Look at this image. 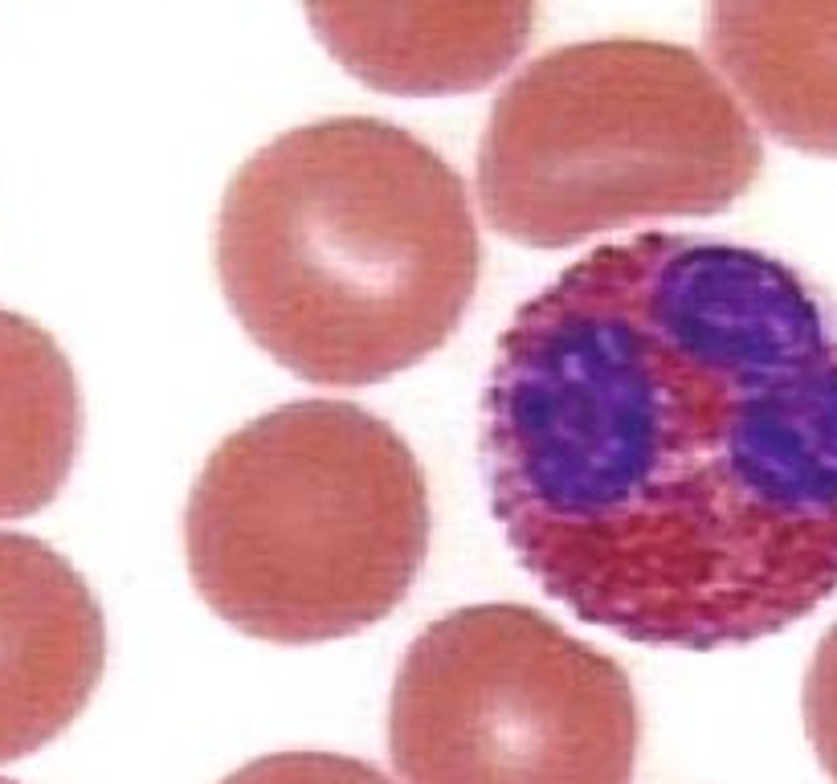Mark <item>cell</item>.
Returning <instances> with one entry per match:
<instances>
[{
	"label": "cell",
	"instance_id": "cell-1",
	"mask_svg": "<svg viewBox=\"0 0 837 784\" xmlns=\"http://www.w3.org/2000/svg\"><path fill=\"white\" fill-rule=\"evenodd\" d=\"M491 511L625 642L748 645L837 593V303L752 245H596L498 335Z\"/></svg>",
	"mask_w": 837,
	"mask_h": 784
},
{
	"label": "cell",
	"instance_id": "cell-2",
	"mask_svg": "<svg viewBox=\"0 0 837 784\" xmlns=\"http://www.w3.org/2000/svg\"><path fill=\"white\" fill-rule=\"evenodd\" d=\"M213 253L245 335L323 389L421 364L466 319L483 274L462 177L384 119H319L250 155Z\"/></svg>",
	"mask_w": 837,
	"mask_h": 784
},
{
	"label": "cell",
	"instance_id": "cell-3",
	"mask_svg": "<svg viewBox=\"0 0 837 784\" xmlns=\"http://www.w3.org/2000/svg\"><path fill=\"white\" fill-rule=\"evenodd\" d=\"M184 552L233 630L279 645L352 637L389 617L425 564V470L369 409L294 401L209 454Z\"/></svg>",
	"mask_w": 837,
	"mask_h": 784
},
{
	"label": "cell",
	"instance_id": "cell-4",
	"mask_svg": "<svg viewBox=\"0 0 837 784\" xmlns=\"http://www.w3.org/2000/svg\"><path fill=\"white\" fill-rule=\"evenodd\" d=\"M764 148L703 58L670 41H581L535 58L495 99L478 148L486 221L568 250L662 217L727 213Z\"/></svg>",
	"mask_w": 837,
	"mask_h": 784
},
{
	"label": "cell",
	"instance_id": "cell-5",
	"mask_svg": "<svg viewBox=\"0 0 837 784\" xmlns=\"http://www.w3.org/2000/svg\"><path fill=\"white\" fill-rule=\"evenodd\" d=\"M637 732L629 674L527 605L437 617L389 703L401 784H629Z\"/></svg>",
	"mask_w": 837,
	"mask_h": 784
},
{
	"label": "cell",
	"instance_id": "cell-6",
	"mask_svg": "<svg viewBox=\"0 0 837 784\" xmlns=\"http://www.w3.org/2000/svg\"><path fill=\"white\" fill-rule=\"evenodd\" d=\"M107 666V625L82 572L33 535L0 532V764L82 715Z\"/></svg>",
	"mask_w": 837,
	"mask_h": 784
},
{
	"label": "cell",
	"instance_id": "cell-7",
	"mask_svg": "<svg viewBox=\"0 0 837 784\" xmlns=\"http://www.w3.org/2000/svg\"><path fill=\"white\" fill-rule=\"evenodd\" d=\"M323 50L396 99L470 94L527 50L535 0H303Z\"/></svg>",
	"mask_w": 837,
	"mask_h": 784
},
{
	"label": "cell",
	"instance_id": "cell-8",
	"mask_svg": "<svg viewBox=\"0 0 837 784\" xmlns=\"http://www.w3.org/2000/svg\"><path fill=\"white\" fill-rule=\"evenodd\" d=\"M707 46L773 140L837 160V0H707Z\"/></svg>",
	"mask_w": 837,
	"mask_h": 784
},
{
	"label": "cell",
	"instance_id": "cell-9",
	"mask_svg": "<svg viewBox=\"0 0 837 784\" xmlns=\"http://www.w3.org/2000/svg\"><path fill=\"white\" fill-rule=\"evenodd\" d=\"M82 445L74 368L33 319L0 306V519L50 506Z\"/></svg>",
	"mask_w": 837,
	"mask_h": 784
},
{
	"label": "cell",
	"instance_id": "cell-10",
	"mask_svg": "<svg viewBox=\"0 0 837 784\" xmlns=\"http://www.w3.org/2000/svg\"><path fill=\"white\" fill-rule=\"evenodd\" d=\"M221 784H393L381 768L335 752H279L238 768Z\"/></svg>",
	"mask_w": 837,
	"mask_h": 784
},
{
	"label": "cell",
	"instance_id": "cell-11",
	"mask_svg": "<svg viewBox=\"0 0 837 784\" xmlns=\"http://www.w3.org/2000/svg\"><path fill=\"white\" fill-rule=\"evenodd\" d=\"M805 732L825 776L837 784V625L821 637L805 674Z\"/></svg>",
	"mask_w": 837,
	"mask_h": 784
},
{
	"label": "cell",
	"instance_id": "cell-12",
	"mask_svg": "<svg viewBox=\"0 0 837 784\" xmlns=\"http://www.w3.org/2000/svg\"><path fill=\"white\" fill-rule=\"evenodd\" d=\"M0 784H13V781H4V776H0Z\"/></svg>",
	"mask_w": 837,
	"mask_h": 784
}]
</instances>
